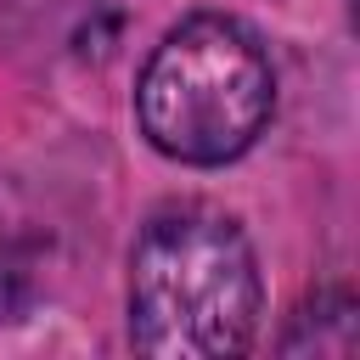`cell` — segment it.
Here are the masks:
<instances>
[{
  "mask_svg": "<svg viewBox=\"0 0 360 360\" xmlns=\"http://www.w3.org/2000/svg\"><path fill=\"white\" fill-rule=\"evenodd\" d=\"M146 141L191 169L242 158L276 112V68L236 17L197 11L163 34L135 84Z\"/></svg>",
  "mask_w": 360,
  "mask_h": 360,
  "instance_id": "cell-2",
  "label": "cell"
},
{
  "mask_svg": "<svg viewBox=\"0 0 360 360\" xmlns=\"http://www.w3.org/2000/svg\"><path fill=\"white\" fill-rule=\"evenodd\" d=\"M259 259L208 202L146 219L129 253V343L158 360H231L259 326Z\"/></svg>",
  "mask_w": 360,
  "mask_h": 360,
  "instance_id": "cell-1",
  "label": "cell"
}]
</instances>
